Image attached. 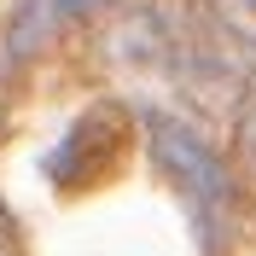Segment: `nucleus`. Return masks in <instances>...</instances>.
Returning a JSON list of instances; mask_svg holds the SVG:
<instances>
[{"label": "nucleus", "instance_id": "obj_1", "mask_svg": "<svg viewBox=\"0 0 256 256\" xmlns=\"http://www.w3.org/2000/svg\"><path fill=\"white\" fill-rule=\"evenodd\" d=\"M146 134H152V152H158L163 175L180 186V198H186V210H192V222H198V233H204V244L216 250L227 216H233V175H227L222 152H210L204 134H198L192 122H180V116H169V111L146 116Z\"/></svg>", "mask_w": 256, "mask_h": 256}, {"label": "nucleus", "instance_id": "obj_2", "mask_svg": "<svg viewBox=\"0 0 256 256\" xmlns=\"http://www.w3.org/2000/svg\"><path fill=\"white\" fill-rule=\"evenodd\" d=\"M94 6H105V0H18L12 24H6V58H35L41 47H52L76 18H88Z\"/></svg>", "mask_w": 256, "mask_h": 256}]
</instances>
